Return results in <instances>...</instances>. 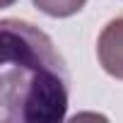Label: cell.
Segmentation results:
<instances>
[{
  "label": "cell",
  "mask_w": 123,
  "mask_h": 123,
  "mask_svg": "<svg viewBox=\"0 0 123 123\" xmlns=\"http://www.w3.org/2000/svg\"><path fill=\"white\" fill-rule=\"evenodd\" d=\"M34 7H39L43 15L48 17H55V19H63V17H73L77 15L87 0H31Z\"/></svg>",
  "instance_id": "3957f363"
},
{
  "label": "cell",
  "mask_w": 123,
  "mask_h": 123,
  "mask_svg": "<svg viewBox=\"0 0 123 123\" xmlns=\"http://www.w3.org/2000/svg\"><path fill=\"white\" fill-rule=\"evenodd\" d=\"M0 116L5 123L63 121L70 75L48 34L22 19L0 22Z\"/></svg>",
  "instance_id": "6da1fadb"
},
{
  "label": "cell",
  "mask_w": 123,
  "mask_h": 123,
  "mask_svg": "<svg viewBox=\"0 0 123 123\" xmlns=\"http://www.w3.org/2000/svg\"><path fill=\"white\" fill-rule=\"evenodd\" d=\"M12 3H15V0H3V5H5V7H7V5H12Z\"/></svg>",
  "instance_id": "277c9868"
},
{
  "label": "cell",
  "mask_w": 123,
  "mask_h": 123,
  "mask_svg": "<svg viewBox=\"0 0 123 123\" xmlns=\"http://www.w3.org/2000/svg\"><path fill=\"white\" fill-rule=\"evenodd\" d=\"M97 58L106 75L123 80V17L111 19L97 39Z\"/></svg>",
  "instance_id": "7a4b0ae2"
}]
</instances>
